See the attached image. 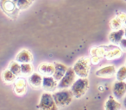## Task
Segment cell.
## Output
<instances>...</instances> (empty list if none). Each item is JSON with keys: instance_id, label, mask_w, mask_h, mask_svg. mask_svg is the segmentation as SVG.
Returning a JSON list of instances; mask_svg holds the SVG:
<instances>
[{"instance_id": "6da1fadb", "label": "cell", "mask_w": 126, "mask_h": 110, "mask_svg": "<svg viewBox=\"0 0 126 110\" xmlns=\"http://www.w3.org/2000/svg\"><path fill=\"white\" fill-rule=\"evenodd\" d=\"M91 60L87 57H81L74 63V71L76 76L82 78H86L90 73V68H91Z\"/></svg>"}, {"instance_id": "7a4b0ae2", "label": "cell", "mask_w": 126, "mask_h": 110, "mask_svg": "<svg viewBox=\"0 0 126 110\" xmlns=\"http://www.w3.org/2000/svg\"><path fill=\"white\" fill-rule=\"evenodd\" d=\"M53 97H54L56 105L59 108H63V107L68 106L72 102L73 98L74 96L71 89H65L54 92L53 93Z\"/></svg>"}, {"instance_id": "3957f363", "label": "cell", "mask_w": 126, "mask_h": 110, "mask_svg": "<svg viewBox=\"0 0 126 110\" xmlns=\"http://www.w3.org/2000/svg\"><path fill=\"white\" fill-rule=\"evenodd\" d=\"M89 87V81L87 78H82L79 77V79L75 80L72 87L70 88L71 91L74 94V96L76 98H81L86 93Z\"/></svg>"}, {"instance_id": "277c9868", "label": "cell", "mask_w": 126, "mask_h": 110, "mask_svg": "<svg viewBox=\"0 0 126 110\" xmlns=\"http://www.w3.org/2000/svg\"><path fill=\"white\" fill-rule=\"evenodd\" d=\"M37 108L40 110H58L59 107L56 105L53 97V94L44 92L41 96V99Z\"/></svg>"}, {"instance_id": "5b68a950", "label": "cell", "mask_w": 126, "mask_h": 110, "mask_svg": "<svg viewBox=\"0 0 126 110\" xmlns=\"http://www.w3.org/2000/svg\"><path fill=\"white\" fill-rule=\"evenodd\" d=\"M75 77L76 74L74 71V68L69 67L67 69L66 74L64 75V77L61 78V80L60 82H58V89H65L71 88L73 84H74V83L75 82Z\"/></svg>"}, {"instance_id": "8992f818", "label": "cell", "mask_w": 126, "mask_h": 110, "mask_svg": "<svg viewBox=\"0 0 126 110\" xmlns=\"http://www.w3.org/2000/svg\"><path fill=\"white\" fill-rule=\"evenodd\" d=\"M112 93L117 99H121L124 97L126 93V82L125 81H116L112 85Z\"/></svg>"}, {"instance_id": "52a82bcc", "label": "cell", "mask_w": 126, "mask_h": 110, "mask_svg": "<svg viewBox=\"0 0 126 110\" xmlns=\"http://www.w3.org/2000/svg\"><path fill=\"white\" fill-rule=\"evenodd\" d=\"M116 73H117L116 67L114 65H110L98 69L95 72V75L98 77H101V78H110V77H113L114 75H116Z\"/></svg>"}, {"instance_id": "ba28073f", "label": "cell", "mask_w": 126, "mask_h": 110, "mask_svg": "<svg viewBox=\"0 0 126 110\" xmlns=\"http://www.w3.org/2000/svg\"><path fill=\"white\" fill-rule=\"evenodd\" d=\"M1 6H2V10L5 12V14H7L8 16L11 17V15H15L16 16H17L18 13H19L20 10L17 8L16 3L12 0L10 1H6V2L1 3Z\"/></svg>"}, {"instance_id": "9c48e42d", "label": "cell", "mask_w": 126, "mask_h": 110, "mask_svg": "<svg viewBox=\"0 0 126 110\" xmlns=\"http://www.w3.org/2000/svg\"><path fill=\"white\" fill-rule=\"evenodd\" d=\"M58 88V82L53 77V76H44L42 80V89L46 92H53Z\"/></svg>"}, {"instance_id": "30bf717a", "label": "cell", "mask_w": 126, "mask_h": 110, "mask_svg": "<svg viewBox=\"0 0 126 110\" xmlns=\"http://www.w3.org/2000/svg\"><path fill=\"white\" fill-rule=\"evenodd\" d=\"M33 60V55L31 52L28 49H23L21 50L16 56V61L20 64L31 63Z\"/></svg>"}, {"instance_id": "8fae6325", "label": "cell", "mask_w": 126, "mask_h": 110, "mask_svg": "<svg viewBox=\"0 0 126 110\" xmlns=\"http://www.w3.org/2000/svg\"><path fill=\"white\" fill-rule=\"evenodd\" d=\"M42 80H43L42 75H41L39 72H33L29 77L28 82L31 88H33V89H39V88L42 87Z\"/></svg>"}, {"instance_id": "7c38bea8", "label": "cell", "mask_w": 126, "mask_h": 110, "mask_svg": "<svg viewBox=\"0 0 126 110\" xmlns=\"http://www.w3.org/2000/svg\"><path fill=\"white\" fill-rule=\"evenodd\" d=\"M54 68H55V71H54V73L53 75V77L55 79L57 82H60L61 80L64 75L67 72L68 67H67L65 65H63L61 63H59V62H54Z\"/></svg>"}, {"instance_id": "4fadbf2b", "label": "cell", "mask_w": 126, "mask_h": 110, "mask_svg": "<svg viewBox=\"0 0 126 110\" xmlns=\"http://www.w3.org/2000/svg\"><path fill=\"white\" fill-rule=\"evenodd\" d=\"M54 71H55V68H54V64L44 62V63L40 64L38 66V72L43 77L44 76H47V77L53 76L54 73Z\"/></svg>"}, {"instance_id": "5bb4252c", "label": "cell", "mask_w": 126, "mask_h": 110, "mask_svg": "<svg viewBox=\"0 0 126 110\" xmlns=\"http://www.w3.org/2000/svg\"><path fill=\"white\" fill-rule=\"evenodd\" d=\"M124 29L121 28L118 30H114L111 33L109 34L108 39L111 43L115 44V45H119L121 40L124 39Z\"/></svg>"}, {"instance_id": "9a60e30c", "label": "cell", "mask_w": 126, "mask_h": 110, "mask_svg": "<svg viewBox=\"0 0 126 110\" xmlns=\"http://www.w3.org/2000/svg\"><path fill=\"white\" fill-rule=\"evenodd\" d=\"M26 87L27 84L25 79L23 78H18L15 81L14 83V91L16 95L22 96L26 92Z\"/></svg>"}, {"instance_id": "2e32d148", "label": "cell", "mask_w": 126, "mask_h": 110, "mask_svg": "<svg viewBox=\"0 0 126 110\" xmlns=\"http://www.w3.org/2000/svg\"><path fill=\"white\" fill-rule=\"evenodd\" d=\"M117 47H112V46H107V47H97V48H93L91 50V54L92 56H98V57H105L106 56L107 52L109 51L112 50Z\"/></svg>"}, {"instance_id": "e0dca14e", "label": "cell", "mask_w": 126, "mask_h": 110, "mask_svg": "<svg viewBox=\"0 0 126 110\" xmlns=\"http://www.w3.org/2000/svg\"><path fill=\"white\" fill-rule=\"evenodd\" d=\"M105 110H121V104L113 96H110L105 103Z\"/></svg>"}, {"instance_id": "ac0fdd59", "label": "cell", "mask_w": 126, "mask_h": 110, "mask_svg": "<svg viewBox=\"0 0 126 110\" xmlns=\"http://www.w3.org/2000/svg\"><path fill=\"white\" fill-rule=\"evenodd\" d=\"M16 77L17 76L15 75L11 71H10L9 69H5L2 72V77L3 80L6 83V84H12L15 83V81L16 80Z\"/></svg>"}, {"instance_id": "d6986e66", "label": "cell", "mask_w": 126, "mask_h": 110, "mask_svg": "<svg viewBox=\"0 0 126 110\" xmlns=\"http://www.w3.org/2000/svg\"><path fill=\"white\" fill-rule=\"evenodd\" d=\"M8 69H9L10 71H11V72H12L15 75L17 76V77L22 74L21 64L18 63V62L16 61V60H15V61L13 60V61L10 62L9 65H8Z\"/></svg>"}, {"instance_id": "ffe728a7", "label": "cell", "mask_w": 126, "mask_h": 110, "mask_svg": "<svg viewBox=\"0 0 126 110\" xmlns=\"http://www.w3.org/2000/svg\"><path fill=\"white\" fill-rule=\"evenodd\" d=\"M121 55H122V50L120 48H118V47H115L114 49H112V50L109 51L107 52L105 58L108 60H115V59L120 58Z\"/></svg>"}, {"instance_id": "44dd1931", "label": "cell", "mask_w": 126, "mask_h": 110, "mask_svg": "<svg viewBox=\"0 0 126 110\" xmlns=\"http://www.w3.org/2000/svg\"><path fill=\"white\" fill-rule=\"evenodd\" d=\"M116 77L117 81H125L126 80V65L121 66L117 70L116 73Z\"/></svg>"}, {"instance_id": "7402d4cb", "label": "cell", "mask_w": 126, "mask_h": 110, "mask_svg": "<svg viewBox=\"0 0 126 110\" xmlns=\"http://www.w3.org/2000/svg\"><path fill=\"white\" fill-rule=\"evenodd\" d=\"M21 69H22V74H23V75L30 76L33 73V67H32L30 63L21 64Z\"/></svg>"}, {"instance_id": "603a6c76", "label": "cell", "mask_w": 126, "mask_h": 110, "mask_svg": "<svg viewBox=\"0 0 126 110\" xmlns=\"http://www.w3.org/2000/svg\"><path fill=\"white\" fill-rule=\"evenodd\" d=\"M122 23H123L122 20H121L118 16H117V17L113 18V19L110 21V24L113 30H118L122 28Z\"/></svg>"}, {"instance_id": "cb8c5ba5", "label": "cell", "mask_w": 126, "mask_h": 110, "mask_svg": "<svg viewBox=\"0 0 126 110\" xmlns=\"http://www.w3.org/2000/svg\"><path fill=\"white\" fill-rule=\"evenodd\" d=\"M17 8L20 11H23V10H26L31 5V3L29 2L28 0H19L18 2L16 3Z\"/></svg>"}, {"instance_id": "d4e9b609", "label": "cell", "mask_w": 126, "mask_h": 110, "mask_svg": "<svg viewBox=\"0 0 126 110\" xmlns=\"http://www.w3.org/2000/svg\"><path fill=\"white\" fill-rule=\"evenodd\" d=\"M119 47L123 51H126V38H124L119 43Z\"/></svg>"}, {"instance_id": "484cf974", "label": "cell", "mask_w": 126, "mask_h": 110, "mask_svg": "<svg viewBox=\"0 0 126 110\" xmlns=\"http://www.w3.org/2000/svg\"><path fill=\"white\" fill-rule=\"evenodd\" d=\"M100 57H98V56H93L92 57V59H91V61H92V63L93 64H98V62L100 61Z\"/></svg>"}, {"instance_id": "4316f807", "label": "cell", "mask_w": 126, "mask_h": 110, "mask_svg": "<svg viewBox=\"0 0 126 110\" xmlns=\"http://www.w3.org/2000/svg\"><path fill=\"white\" fill-rule=\"evenodd\" d=\"M118 17L120 18V19L122 20L123 22H124V20L126 19V14H124V13H122V14H120V15H119V16H118Z\"/></svg>"}, {"instance_id": "83f0119b", "label": "cell", "mask_w": 126, "mask_h": 110, "mask_svg": "<svg viewBox=\"0 0 126 110\" xmlns=\"http://www.w3.org/2000/svg\"><path fill=\"white\" fill-rule=\"evenodd\" d=\"M124 107H125V108H126V96L124 97Z\"/></svg>"}, {"instance_id": "f1b7e54d", "label": "cell", "mask_w": 126, "mask_h": 110, "mask_svg": "<svg viewBox=\"0 0 126 110\" xmlns=\"http://www.w3.org/2000/svg\"><path fill=\"white\" fill-rule=\"evenodd\" d=\"M124 36H125V38H126V28H124Z\"/></svg>"}, {"instance_id": "f546056e", "label": "cell", "mask_w": 126, "mask_h": 110, "mask_svg": "<svg viewBox=\"0 0 126 110\" xmlns=\"http://www.w3.org/2000/svg\"><path fill=\"white\" fill-rule=\"evenodd\" d=\"M6 1H10V0H1V3H3V2H6Z\"/></svg>"}, {"instance_id": "4dcf8cb0", "label": "cell", "mask_w": 126, "mask_h": 110, "mask_svg": "<svg viewBox=\"0 0 126 110\" xmlns=\"http://www.w3.org/2000/svg\"><path fill=\"white\" fill-rule=\"evenodd\" d=\"M28 1H29V2H30V3L32 4V3H33L34 1H35V0H28Z\"/></svg>"}, {"instance_id": "1f68e13d", "label": "cell", "mask_w": 126, "mask_h": 110, "mask_svg": "<svg viewBox=\"0 0 126 110\" xmlns=\"http://www.w3.org/2000/svg\"><path fill=\"white\" fill-rule=\"evenodd\" d=\"M124 26L126 27V19H125V20H124Z\"/></svg>"}, {"instance_id": "d6a6232c", "label": "cell", "mask_w": 126, "mask_h": 110, "mask_svg": "<svg viewBox=\"0 0 126 110\" xmlns=\"http://www.w3.org/2000/svg\"><path fill=\"white\" fill-rule=\"evenodd\" d=\"M12 1H14L15 3H16V2H18V1H19V0H12Z\"/></svg>"}, {"instance_id": "836d02e7", "label": "cell", "mask_w": 126, "mask_h": 110, "mask_svg": "<svg viewBox=\"0 0 126 110\" xmlns=\"http://www.w3.org/2000/svg\"><path fill=\"white\" fill-rule=\"evenodd\" d=\"M125 65H126V63H125Z\"/></svg>"}, {"instance_id": "e575fe53", "label": "cell", "mask_w": 126, "mask_h": 110, "mask_svg": "<svg viewBox=\"0 0 126 110\" xmlns=\"http://www.w3.org/2000/svg\"><path fill=\"white\" fill-rule=\"evenodd\" d=\"M125 81H126V80H125Z\"/></svg>"}]
</instances>
